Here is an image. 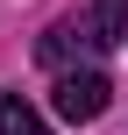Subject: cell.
<instances>
[{
    "label": "cell",
    "instance_id": "7a4b0ae2",
    "mask_svg": "<svg viewBox=\"0 0 128 135\" xmlns=\"http://www.w3.org/2000/svg\"><path fill=\"white\" fill-rule=\"evenodd\" d=\"M0 135H50V128H43V114L21 93H0Z\"/></svg>",
    "mask_w": 128,
    "mask_h": 135
},
{
    "label": "cell",
    "instance_id": "3957f363",
    "mask_svg": "<svg viewBox=\"0 0 128 135\" xmlns=\"http://www.w3.org/2000/svg\"><path fill=\"white\" fill-rule=\"evenodd\" d=\"M121 43H128V0H121Z\"/></svg>",
    "mask_w": 128,
    "mask_h": 135
},
{
    "label": "cell",
    "instance_id": "6da1fadb",
    "mask_svg": "<svg viewBox=\"0 0 128 135\" xmlns=\"http://www.w3.org/2000/svg\"><path fill=\"white\" fill-rule=\"evenodd\" d=\"M107 100H114L107 71H57V85H50V107H57L64 121H100Z\"/></svg>",
    "mask_w": 128,
    "mask_h": 135
}]
</instances>
